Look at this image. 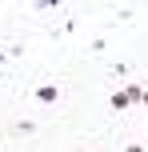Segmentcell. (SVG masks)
Instances as JSON below:
<instances>
[{
    "mask_svg": "<svg viewBox=\"0 0 148 152\" xmlns=\"http://www.w3.org/2000/svg\"><path fill=\"white\" fill-rule=\"evenodd\" d=\"M56 96H60V92H56V84H40V88H36V100H40V104H52Z\"/></svg>",
    "mask_w": 148,
    "mask_h": 152,
    "instance_id": "6da1fadb",
    "label": "cell"
},
{
    "mask_svg": "<svg viewBox=\"0 0 148 152\" xmlns=\"http://www.w3.org/2000/svg\"><path fill=\"white\" fill-rule=\"evenodd\" d=\"M124 152H148V148H144V144H128Z\"/></svg>",
    "mask_w": 148,
    "mask_h": 152,
    "instance_id": "7a4b0ae2",
    "label": "cell"
},
{
    "mask_svg": "<svg viewBox=\"0 0 148 152\" xmlns=\"http://www.w3.org/2000/svg\"><path fill=\"white\" fill-rule=\"evenodd\" d=\"M140 100H144V104H148V88H144V92H140Z\"/></svg>",
    "mask_w": 148,
    "mask_h": 152,
    "instance_id": "3957f363",
    "label": "cell"
}]
</instances>
